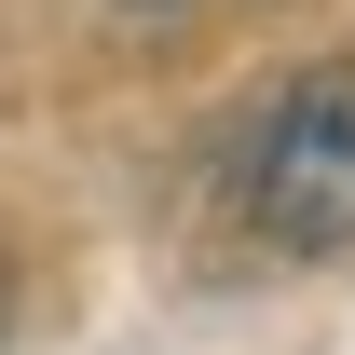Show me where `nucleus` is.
Listing matches in <instances>:
<instances>
[{"mask_svg":"<svg viewBox=\"0 0 355 355\" xmlns=\"http://www.w3.org/2000/svg\"><path fill=\"white\" fill-rule=\"evenodd\" d=\"M83 14H178V0H83Z\"/></svg>","mask_w":355,"mask_h":355,"instance_id":"f03ea898","label":"nucleus"},{"mask_svg":"<svg viewBox=\"0 0 355 355\" xmlns=\"http://www.w3.org/2000/svg\"><path fill=\"white\" fill-rule=\"evenodd\" d=\"M246 219L287 260H342L355 246V69H314V83L273 96L260 150H246Z\"/></svg>","mask_w":355,"mask_h":355,"instance_id":"f257e3e1","label":"nucleus"}]
</instances>
